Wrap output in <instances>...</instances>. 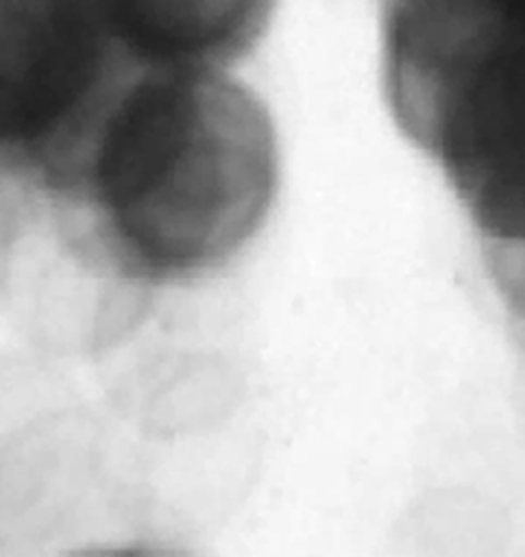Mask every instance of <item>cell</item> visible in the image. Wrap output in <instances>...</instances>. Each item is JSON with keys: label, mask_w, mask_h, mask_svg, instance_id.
I'll return each instance as SVG.
<instances>
[{"label": "cell", "mask_w": 525, "mask_h": 557, "mask_svg": "<svg viewBox=\"0 0 525 557\" xmlns=\"http://www.w3.org/2000/svg\"><path fill=\"white\" fill-rule=\"evenodd\" d=\"M66 557H192L187 554L175 552L171 547H158V545H107V547H93L83 549Z\"/></svg>", "instance_id": "277c9868"}, {"label": "cell", "mask_w": 525, "mask_h": 557, "mask_svg": "<svg viewBox=\"0 0 525 557\" xmlns=\"http://www.w3.org/2000/svg\"><path fill=\"white\" fill-rule=\"evenodd\" d=\"M134 69L99 0H0V252L48 213Z\"/></svg>", "instance_id": "7a4b0ae2"}, {"label": "cell", "mask_w": 525, "mask_h": 557, "mask_svg": "<svg viewBox=\"0 0 525 557\" xmlns=\"http://www.w3.org/2000/svg\"><path fill=\"white\" fill-rule=\"evenodd\" d=\"M487 13L492 18L505 23L513 29L525 32V0H462Z\"/></svg>", "instance_id": "5b68a950"}, {"label": "cell", "mask_w": 525, "mask_h": 557, "mask_svg": "<svg viewBox=\"0 0 525 557\" xmlns=\"http://www.w3.org/2000/svg\"><path fill=\"white\" fill-rule=\"evenodd\" d=\"M515 357H517V383L522 387V401H524L525 414V332L522 334H511Z\"/></svg>", "instance_id": "8992f818"}, {"label": "cell", "mask_w": 525, "mask_h": 557, "mask_svg": "<svg viewBox=\"0 0 525 557\" xmlns=\"http://www.w3.org/2000/svg\"><path fill=\"white\" fill-rule=\"evenodd\" d=\"M136 69L224 70L265 39L280 0H99Z\"/></svg>", "instance_id": "3957f363"}, {"label": "cell", "mask_w": 525, "mask_h": 557, "mask_svg": "<svg viewBox=\"0 0 525 557\" xmlns=\"http://www.w3.org/2000/svg\"><path fill=\"white\" fill-rule=\"evenodd\" d=\"M280 183L276 122L253 88L224 70L134 69L48 213L90 275L179 289L245 255Z\"/></svg>", "instance_id": "6da1fadb"}]
</instances>
